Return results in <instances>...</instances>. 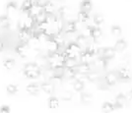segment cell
Segmentation results:
<instances>
[{"label":"cell","instance_id":"17","mask_svg":"<svg viewBox=\"0 0 132 113\" xmlns=\"http://www.w3.org/2000/svg\"><path fill=\"white\" fill-rule=\"evenodd\" d=\"M55 10H56L55 5L52 3V2H50V1H46V2L44 3V5L43 6V11H44V12L46 14V15H47V16L54 15Z\"/></svg>","mask_w":132,"mask_h":113},{"label":"cell","instance_id":"11","mask_svg":"<svg viewBox=\"0 0 132 113\" xmlns=\"http://www.w3.org/2000/svg\"><path fill=\"white\" fill-rule=\"evenodd\" d=\"M44 44L46 46V50H47L48 53H53V52H56V51H58L60 49V47L58 46V44L55 42L51 38H48Z\"/></svg>","mask_w":132,"mask_h":113},{"label":"cell","instance_id":"40","mask_svg":"<svg viewBox=\"0 0 132 113\" xmlns=\"http://www.w3.org/2000/svg\"><path fill=\"white\" fill-rule=\"evenodd\" d=\"M0 112L1 113H9L10 112V107L8 105H2L0 107Z\"/></svg>","mask_w":132,"mask_h":113},{"label":"cell","instance_id":"3","mask_svg":"<svg viewBox=\"0 0 132 113\" xmlns=\"http://www.w3.org/2000/svg\"><path fill=\"white\" fill-rule=\"evenodd\" d=\"M78 25H79V22L76 20H69L65 23V26H64V32L66 34H74L75 32H77L78 30Z\"/></svg>","mask_w":132,"mask_h":113},{"label":"cell","instance_id":"27","mask_svg":"<svg viewBox=\"0 0 132 113\" xmlns=\"http://www.w3.org/2000/svg\"><path fill=\"white\" fill-rule=\"evenodd\" d=\"M90 19V15L86 11L80 10L77 13V21L79 23H86Z\"/></svg>","mask_w":132,"mask_h":113},{"label":"cell","instance_id":"34","mask_svg":"<svg viewBox=\"0 0 132 113\" xmlns=\"http://www.w3.org/2000/svg\"><path fill=\"white\" fill-rule=\"evenodd\" d=\"M104 22H105V18L103 15H101V14H95L93 17V23L95 26H98L100 27L101 25H103L104 24Z\"/></svg>","mask_w":132,"mask_h":113},{"label":"cell","instance_id":"36","mask_svg":"<svg viewBox=\"0 0 132 113\" xmlns=\"http://www.w3.org/2000/svg\"><path fill=\"white\" fill-rule=\"evenodd\" d=\"M15 64H16V62H15V59H13V58H8L3 61V66L7 70H11L15 66Z\"/></svg>","mask_w":132,"mask_h":113},{"label":"cell","instance_id":"5","mask_svg":"<svg viewBox=\"0 0 132 113\" xmlns=\"http://www.w3.org/2000/svg\"><path fill=\"white\" fill-rule=\"evenodd\" d=\"M118 80L122 82H127L131 79V72L127 66H122L117 71Z\"/></svg>","mask_w":132,"mask_h":113},{"label":"cell","instance_id":"43","mask_svg":"<svg viewBox=\"0 0 132 113\" xmlns=\"http://www.w3.org/2000/svg\"><path fill=\"white\" fill-rule=\"evenodd\" d=\"M57 1H64V0H57Z\"/></svg>","mask_w":132,"mask_h":113},{"label":"cell","instance_id":"8","mask_svg":"<svg viewBox=\"0 0 132 113\" xmlns=\"http://www.w3.org/2000/svg\"><path fill=\"white\" fill-rule=\"evenodd\" d=\"M108 62H109V60H106L105 58H104L103 56H98V57L96 56L92 64H93V66H95L96 68L104 70V69H106V68H108Z\"/></svg>","mask_w":132,"mask_h":113},{"label":"cell","instance_id":"33","mask_svg":"<svg viewBox=\"0 0 132 113\" xmlns=\"http://www.w3.org/2000/svg\"><path fill=\"white\" fill-rule=\"evenodd\" d=\"M87 78L90 83H96L100 79V73L97 71H91L90 73L87 74Z\"/></svg>","mask_w":132,"mask_h":113},{"label":"cell","instance_id":"31","mask_svg":"<svg viewBox=\"0 0 132 113\" xmlns=\"http://www.w3.org/2000/svg\"><path fill=\"white\" fill-rule=\"evenodd\" d=\"M85 85H86L85 83L79 81V80H76V81L72 84V88H73V90H74L75 92H82L83 91H84V89H85Z\"/></svg>","mask_w":132,"mask_h":113},{"label":"cell","instance_id":"28","mask_svg":"<svg viewBox=\"0 0 132 113\" xmlns=\"http://www.w3.org/2000/svg\"><path fill=\"white\" fill-rule=\"evenodd\" d=\"M75 41H76V42H77L78 44H79V45L84 49L89 44V38H86L85 36H83L82 33H81V34H79V36L77 37V38H76V40H75Z\"/></svg>","mask_w":132,"mask_h":113},{"label":"cell","instance_id":"10","mask_svg":"<svg viewBox=\"0 0 132 113\" xmlns=\"http://www.w3.org/2000/svg\"><path fill=\"white\" fill-rule=\"evenodd\" d=\"M26 91L31 95H38L39 92L42 91L40 90V85H39L38 83H31L27 86Z\"/></svg>","mask_w":132,"mask_h":113},{"label":"cell","instance_id":"7","mask_svg":"<svg viewBox=\"0 0 132 113\" xmlns=\"http://www.w3.org/2000/svg\"><path fill=\"white\" fill-rule=\"evenodd\" d=\"M127 102H128V97L127 95H125L124 93H118L116 97V100H114V105L116 108L118 109H122L126 106Z\"/></svg>","mask_w":132,"mask_h":113},{"label":"cell","instance_id":"15","mask_svg":"<svg viewBox=\"0 0 132 113\" xmlns=\"http://www.w3.org/2000/svg\"><path fill=\"white\" fill-rule=\"evenodd\" d=\"M93 64L92 63H79L77 65V71L78 73H81V74H85L87 75L88 73H90L91 71L93 70Z\"/></svg>","mask_w":132,"mask_h":113},{"label":"cell","instance_id":"39","mask_svg":"<svg viewBox=\"0 0 132 113\" xmlns=\"http://www.w3.org/2000/svg\"><path fill=\"white\" fill-rule=\"evenodd\" d=\"M92 28H93V26H87L85 29H83V31H82L83 36H85L86 38H91V31H92Z\"/></svg>","mask_w":132,"mask_h":113},{"label":"cell","instance_id":"14","mask_svg":"<svg viewBox=\"0 0 132 113\" xmlns=\"http://www.w3.org/2000/svg\"><path fill=\"white\" fill-rule=\"evenodd\" d=\"M17 11H18V6H17V3L15 1H10L7 4V6H6L7 15L10 17V18H13L14 16H16Z\"/></svg>","mask_w":132,"mask_h":113},{"label":"cell","instance_id":"22","mask_svg":"<svg viewBox=\"0 0 132 113\" xmlns=\"http://www.w3.org/2000/svg\"><path fill=\"white\" fill-rule=\"evenodd\" d=\"M34 6V0H24L21 5V12L22 13H29Z\"/></svg>","mask_w":132,"mask_h":113},{"label":"cell","instance_id":"13","mask_svg":"<svg viewBox=\"0 0 132 113\" xmlns=\"http://www.w3.org/2000/svg\"><path fill=\"white\" fill-rule=\"evenodd\" d=\"M103 38V31L102 29L98 26H95L92 28V31H91V38L93 39L95 42L99 41L101 38Z\"/></svg>","mask_w":132,"mask_h":113},{"label":"cell","instance_id":"6","mask_svg":"<svg viewBox=\"0 0 132 113\" xmlns=\"http://www.w3.org/2000/svg\"><path fill=\"white\" fill-rule=\"evenodd\" d=\"M32 38H33L32 30L27 29V28H24V29H20L19 30L18 38H19L20 41H22V42H29Z\"/></svg>","mask_w":132,"mask_h":113},{"label":"cell","instance_id":"37","mask_svg":"<svg viewBox=\"0 0 132 113\" xmlns=\"http://www.w3.org/2000/svg\"><path fill=\"white\" fill-rule=\"evenodd\" d=\"M60 99H62L63 101H71L73 99V93L69 91H65L61 93Z\"/></svg>","mask_w":132,"mask_h":113},{"label":"cell","instance_id":"20","mask_svg":"<svg viewBox=\"0 0 132 113\" xmlns=\"http://www.w3.org/2000/svg\"><path fill=\"white\" fill-rule=\"evenodd\" d=\"M11 18L8 15H1L0 16V28L1 29H9L11 26Z\"/></svg>","mask_w":132,"mask_h":113},{"label":"cell","instance_id":"25","mask_svg":"<svg viewBox=\"0 0 132 113\" xmlns=\"http://www.w3.org/2000/svg\"><path fill=\"white\" fill-rule=\"evenodd\" d=\"M77 73V66L76 67H72V68H64V77H66L67 79L75 78Z\"/></svg>","mask_w":132,"mask_h":113},{"label":"cell","instance_id":"21","mask_svg":"<svg viewBox=\"0 0 132 113\" xmlns=\"http://www.w3.org/2000/svg\"><path fill=\"white\" fill-rule=\"evenodd\" d=\"M72 14V11L69 7L67 6H61L60 8L58 9V16L61 17L62 19H67L68 17Z\"/></svg>","mask_w":132,"mask_h":113},{"label":"cell","instance_id":"41","mask_svg":"<svg viewBox=\"0 0 132 113\" xmlns=\"http://www.w3.org/2000/svg\"><path fill=\"white\" fill-rule=\"evenodd\" d=\"M4 47H5V45H4V42H3V41L0 39V52H1V51H3Z\"/></svg>","mask_w":132,"mask_h":113},{"label":"cell","instance_id":"24","mask_svg":"<svg viewBox=\"0 0 132 113\" xmlns=\"http://www.w3.org/2000/svg\"><path fill=\"white\" fill-rule=\"evenodd\" d=\"M80 99H81V102L84 103V104H90L93 101V94L90 93V92H84L81 93Z\"/></svg>","mask_w":132,"mask_h":113},{"label":"cell","instance_id":"16","mask_svg":"<svg viewBox=\"0 0 132 113\" xmlns=\"http://www.w3.org/2000/svg\"><path fill=\"white\" fill-rule=\"evenodd\" d=\"M127 46H128V44H127V41L124 38H118L116 40L113 48L116 49V52H123L127 48Z\"/></svg>","mask_w":132,"mask_h":113},{"label":"cell","instance_id":"12","mask_svg":"<svg viewBox=\"0 0 132 113\" xmlns=\"http://www.w3.org/2000/svg\"><path fill=\"white\" fill-rule=\"evenodd\" d=\"M40 90L44 92L47 93V94H52L54 92L55 86L54 84L51 83V82H43L40 84Z\"/></svg>","mask_w":132,"mask_h":113},{"label":"cell","instance_id":"32","mask_svg":"<svg viewBox=\"0 0 132 113\" xmlns=\"http://www.w3.org/2000/svg\"><path fill=\"white\" fill-rule=\"evenodd\" d=\"M110 32L112 33V36L116 37V38H120L121 36H122V29H121V27L119 25H113V26H111Z\"/></svg>","mask_w":132,"mask_h":113},{"label":"cell","instance_id":"1","mask_svg":"<svg viewBox=\"0 0 132 113\" xmlns=\"http://www.w3.org/2000/svg\"><path fill=\"white\" fill-rule=\"evenodd\" d=\"M31 48V45L29 42H22L20 41V43H18L15 47V52H16L20 57L22 58H26L27 57L28 53L30 51Z\"/></svg>","mask_w":132,"mask_h":113},{"label":"cell","instance_id":"30","mask_svg":"<svg viewBox=\"0 0 132 113\" xmlns=\"http://www.w3.org/2000/svg\"><path fill=\"white\" fill-rule=\"evenodd\" d=\"M116 109L114 103L110 102V101H105L102 105V110L104 112H112Z\"/></svg>","mask_w":132,"mask_h":113},{"label":"cell","instance_id":"19","mask_svg":"<svg viewBox=\"0 0 132 113\" xmlns=\"http://www.w3.org/2000/svg\"><path fill=\"white\" fill-rule=\"evenodd\" d=\"M84 50L89 53L90 55H92L94 57H96V56H98V52H99V47L95 44V43H91L89 42V44L84 48Z\"/></svg>","mask_w":132,"mask_h":113},{"label":"cell","instance_id":"42","mask_svg":"<svg viewBox=\"0 0 132 113\" xmlns=\"http://www.w3.org/2000/svg\"><path fill=\"white\" fill-rule=\"evenodd\" d=\"M127 97H128V100H132V89L130 90V92H129V93H128Z\"/></svg>","mask_w":132,"mask_h":113},{"label":"cell","instance_id":"9","mask_svg":"<svg viewBox=\"0 0 132 113\" xmlns=\"http://www.w3.org/2000/svg\"><path fill=\"white\" fill-rule=\"evenodd\" d=\"M42 74H43V70H23V75L31 80L39 79Z\"/></svg>","mask_w":132,"mask_h":113},{"label":"cell","instance_id":"38","mask_svg":"<svg viewBox=\"0 0 132 113\" xmlns=\"http://www.w3.org/2000/svg\"><path fill=\"white\" fill-rule=\"evenodd\" d=\"M6 92L9 94H16L17 92H18V86L16 85H13V84H10L6 86Z\"/></svg>","mask_w":132,"mask_h":113},{"label":"cell","instance_id":"26","mask_svg":"<svg viewBox=\"0 0 132 113\" xmlns=\"http://www.w3.org/2000/svg\"><path fill=\"white\" fill-rule=\"evenodd\" d=\"M47 105L50 109H56L59 107V99L56 97H50L47 99Z\"/></svg>","mask_w":132,"mask_h":113},{"label":"cell","instance_id":"35","mask_svg":"<svg viewBox=\"0 0 132 113\" xmlns=\"http://www.w3.org/2000/svg\"><path fill=\"white\" fill-rule=\"evenodd\" d=\"M78 63L76 58H67L64 61V68H72V67H76Z\"/></svg>","mask_w":132,"mask_h":113},{"label":"cell","instance_id":"18","mask_svg":"<svg viewBox=\"0 0 132 113\" xmlns=\"http://www.w3.org/2000/svg\"><path fill=\"white\" fill-rule=\"evenodd\" d=\"M50 38H52L55 42L58 44V46H59L60 48L64 46V44H65V38L63 37L62 32H54L53 34L50 36Z\"/></svg>","mask_w":132,"mask_h":113},{"label":"cell","instance_id":"29","mask_svg":"<svg viewBox=\"0 0 132 113\" xmlns=\"http://www.w3.org/2000/svg\"><path fill=\"white\" fill-rule=\"evenodd\" d=\"M36 63L43 69V68H44L46 65H48V59H47L46 56L39 55V56H37V58H36Z\"/></svg>","mask_w":132,"mask_h":113},{"label":"cell","instance_id":"23","mask_svg":"<svg viewBox=\"0 0 132 113\" xmlns=\"http://www.w3.org/2000/svg\"><path fill=\"white\" fill-rule=\"evenodd\" d=\"M93 9V2L92 0H82L80 3V10L86 11L90 13Z\"/></svg>","mask_w":132,"mask_h":113},{"label":"cell","instance_id":"4","mask_svg":"<svg viewBox=\"0 0 132 113\" xmlns=\"http://www.w3.org/2000/svg\"><path fill=\"white\" fill-rule=\"evenodd\" d=\"M105 83L108 86H114L117 84V82L119 81L118 80V77H117V73L113 72V71H110L108 72L105 75Z\"/></svg>","mask_w":132,"mask_h":113},{"label":"cell","instance_id":"2","mask_svg":"<svg viewBox=\"0 0 132 113\" xmlns=\"http://www.w3.org/2000/svg\"><path fill=\"white\" fill-rule=\"evenodd\" d=\"M116 49L113 47H103V48H99V52H98V56H103L104 58L106 60H111L116 57Z\"/></svg>","mask_w":132,"mask_h":113}]
</instances>
